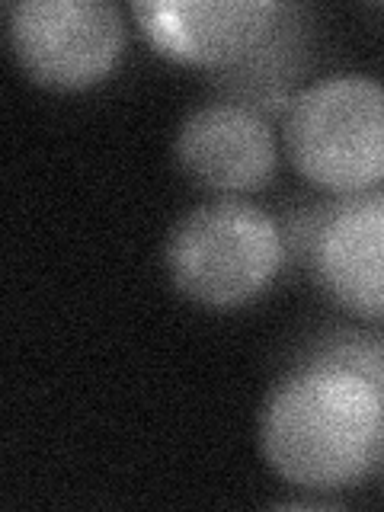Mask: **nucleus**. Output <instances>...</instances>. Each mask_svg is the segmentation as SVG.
<instances>
[{
    "mask_svg": "<svg viewBox=\"0 0 384 512\" xmlns=\"http://www.w3.org/2000/svg\"><path fill=\"white\" fill-rule=\"evenodd\" d=\"M144 39L170 61L212 71H276L288 7L272 0H144L132 7Z\"/></svg>",
    "mask_w": 384,
    "mask_h": 512,
    "instance_id": "4",
    "label": "nucleus"
},
{
    "mask_svg": "<svg viewBox=\"0 0 384 512\" xmlns=\"http://www.w3.org/2000/svg\"><path fill=\"white\" fill-rule=\"evenodd\" d=\"M308 263L336 308L384 320V189L327 205L308 231Z\"/></svg>",
    "mask_w": 384,
    "mask_h": 512,
    "instance_id": "6",
    "label": "nucleus"
},
{
    "mask_svg": "<svg viewBox=\"0 0 384 512\" xmlns=\"http://www.w3.org/2000/svg\"><path fill=\"white\" fill-rule=\"evenodd\" d=\"M285 151L301 180L359 196L384 183V84L372 74L336 71L285 103Z\"/></svg>",
    "mask_w": 384,
    "mask_h": 512,
    "instance_id": "3",
    "label": "nucleus"
},
{
    "mask_svg": "<svg viewBox=\"0 0 384 512\" xmlns=\"http://www.w3.org/2000/svg\"><path fill=\"white\" fill-rule=\"evenodd\" d=\"M164 266L176 292L202 308H244L285 266L282 224L240 196L202 202L170 228Z\"/></svg>",
    "mask_w": 384,
    "mask_h": 512,
    "instance_id": "2",
    "label": "nucleus"
},
{
    "mask_svg": "<svg viewBox=\"0 0 384 512\" xmlns=\"http://www.w3.org/2000/svg\"><path fill=\"white\" fill-rule=\"evenodd\" d=\"M7 39L23 74L48 90H87L125 52V16L109 0H16Z\"/></svg>",
    "mask_w": 384,
    "mask_h": 512,
    "instance_id": "5",
    "label": "nucleus"
},
{
    "mask_svg": "<svg viewBox=\"0 0 384 512\" xmlns=\"http://www.w3.org/2000/svg\"><path fill=\"white\" fill-rule=\"evenodd\" d=\"M269 471L308 490H343L384 461V356L340 340L292 365L260 413Z\"/></svg>",
    "mask_w": 384,
    "mask_h": 512,
    "instance_id": "1",
    "label": "nucleus"
},
{
    "mask_svg": "<svg viewBox=\"0 0 384 512\" xmlns=\"http://www.w3.org/2000/svg\"><path fill=\"white\" fill-rule=\"evenodd\" d=\"M173 157L192 183L221 196L263 189L279 167V138L266 112L240 100H212L176 128Z\"/></svg>",
    "mask_w": 384,
    "mask_h": 512,
    "instance_id": "7",
    "label": "nucleus"
}]
</instances>
